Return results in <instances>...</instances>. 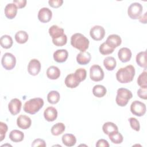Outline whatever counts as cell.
Here are the masks:
<instances>
[{
    "mask_svg": "<svg viewBox=\"0 0 147 147\" xmlns=\"http://www.w3.org/2000/svg\"><path fill=\"white\" fill-rule=\"evenodd\" d=\"M135 72V68L132 65L121 68L116 73L117 80L121 83H130L133 80Z\"/></svg>",
    "mask_w": 147,
    "mask_h": 147,
    "instance_id": "1",
    "label": "cell"
},
{
    "mask_svg": "<svg viewBox=\"0 0 147 147\" xmlns=\"http://www.w3.org/2000/svg\"><path fill=\"white\" fill-rule=\"evenodd\" d=\"M89 40L83 34L76 33L71 37V45L80 52L86 51L89 47Z\"/></svg>",
    "mask_w": 147,
    "mask_h": 147,
    "instance_id": "2",
    "label": "cell"
},
{
    "mask_svg": "<svg viewBox=\"0 0 147 147\" xmlns=\"http://www.w3.org/2000/svg\"><path fill=\"white\" fill-rule=\"evenodd\" d=\"M44 103V100L41 98L30 99L25 103L24 110L28 114H34L42 107Z\"/></svg>",
    "mask_w": 147,
    "mask_h": 147,
    "instance_id": "3",
    "label": "cell"
},
{
    "mask_svg": "<svg viewBox=\"0 0 147 147\" xmlns=\"http://www.w3.org/2000/svg\"><path fill=\"white\" fill-rule=\"evenodd\" d=\"M117 92L115 102L117 104L121 107L125 106L128 103L129 100L133 97L131 91L125 88H118Z\"/></svg>",
    "mask_w": 147,
    "mask_h": 147,
    "instance_id": "4",
    "label": "cell"
},
{
    "mask_svg": "<svg viewBox=\"0 0 147 147\" xmlns=\"http://www.w3.org/2000/svg\"><path fill=\"white\" fill-rule=\"evenodd\" d=\"M143 10L142 5L138 2H133L130 5L127 9V14L129 17L133 19H138L141 16Z\"/></svg>",
    "mask_w": 147,
    "mask_h": 147,
    "instance_id": "5",
    "label": "cell"
},
{
    "mask_svg": "<svg viewBox=\"0 0 147 147\" xmlns=\"http://www.w3.org/2000/svg\"><path fill=\"white\" fill-rule=\"evenodd\" d=\"M1 64L5 69L11 70L16 66V58L12 53L6 52L2 57Z\"/></svg>",
    "mask_w": 147,
    "mask_h": 147,
    "instance_id": "6",
    "label": "cell"
},
{
    "mask_svg": "<svg viewBox=\"0 0 147 147\" xmlns=\"http://www.w3.org/2000/svg\"><path fill=\"white\" fill-rule=\"evenodd\" d=\"M90 79L94 82H99L104 78V72L100 66L97 64L92 65L90 69Z\"/></svg>",
    "mask_w": 147,
    "mask_h": 147,
    "instance_id": "7",
    "label": "cell"
},
{
    "mask_svg": "<svg viewBox=\"0 0 147 147\" xmlns=\"http://www.w3.org/2000/svg\"><path fill=\"white\" fill-rule=\"evenodd\" d=\"M146 105L145 103L139 101L134 100L130 105V111L136 116H143L146 113Z\"/></svg>",
    "mask_w": 147,
    "mask_h": 147,
    "instance_id": "8",
    "label": "cell"
},
{
    "mask_svg": "<svg viewBox=\"0 0 147 147\" xmlns=\"http://www.w3.org/2000/svg\"><path fill=\"white\" fill-rule=\"evenodd\" d=\"M90 35L93 40L100 41L102 40L105 36V30L102 26L95 25L91 28Z\"/></svg>",
    "mask_w": 147,
    "mask_h": 147,
    "instance_id": "9",
    "label": "cell"
},
{
    "mask_svg": "<svg viewBox=\"0 0 147 147\" xmlns=\"http://www.w3.org/2000/svg\"><path fill=\"white\" fill-rule=\"evenodd\" d=\"M37 17L38 20L42 23L48 22L52 17V12L48 7H42L39 10Z\"/></svg>",
    "mask_w": 147,
    "mask_h": 147,
    "instance_id": "10",
    "label": "cell"
},
{
    "mask_svg": "<svg viewBox=\"0 0 147 147\" xmlns=\"http://www.w3.org/2000/svg\"><path fill=\"white\" fill-rule=\"evenodd\" d=\"M41 70V63L36 59H33L30 60L28 65V71L32 76L37 75Z\"/></svg>",
    "mask_w": 147,
    "mask_h": 147,
    "instance_id": "11",
    "label": "cell"
},
{
    "mask_svg": "<svg viewBox=\"0 0 147 147\" xmlns=\"http://www.w3.org/2000/svg\"><path fill=\"white\" fill-rule=\"evenodd\" d=\"M21 106V101L18 98H13L8 104V109L13 115H16L20 112Z\"/></svg>",
    "mask_w": 147,
    "mask_h": 147,
    "instance_id": "12",
    "label": "cell"
},
{
    "mask_svg": "<svg viewBox=\"0 0 147 147\" xmlns=\"http://www.w3.org/2000/svg\"><path fill=\"white\" fill-rule=\"evenodd\" d=\"M32 124V120L30 117L25 115H20L17 119V126L24 130L29 128Z\"/></svg>",
    "mask_w": 147,
    "mask_h": 147,
    "instance_id": "13",
    "label": "cell"
},
{
    "mask_svg": "<svg viewBox=\"0 0 147 147\" xmlns=\"http://www.w3.org/2000/svg\"><path fill=\"white\" fill-rule=\"evenodd\" d=\"M18 7L14 3H10L6 5L5 7V15L8 19H13L17 15Z\"/></svg>",
    "mask_w": 147,
    "mask_h": 147,
    "instance_id": "14",
    "label": "cell"
},
{
    "mask_svg": "<svg viewBox=\"0 0 147 147\" xmlns=\"http://www.w3.org/2000/svg\"><path fill=\"white\" fill-rule=\"evenodd\" d=\"M131 55L132 53L131 50L126 47L121 48L118 52V57L122 63H126L130 61Z\"/></svg>",
    "mask_w": 147,
    "mask_h": 147,
    "instance_id": "15",
    "label": "cell"
},
{
    "mask_svg": "<svg viewBox=\"0 0 147 147\" xmlns=\"http://www.w3.org/2000/svg\"><path fill=\"white\" fill-rule=\"evenodd\" d=\"M65 86L69 88H75L80 84V81L75 76V74H70L68 75L64 81Z\"/></svg>",
    "mask_w": 147,
    "mask_h": 147,
    "instance_id": "16",
    "label": "cell"
},
{
    "mask_svg": "<svg viewBox=\"0 0 147 147\" xmlns=\"http://www.w3.org/2000/svg\"><path fill=\"white\" fill-rule=\"evenodd\" d=\"M54 60L57 63L65 62L68 56V52L66 49H57L53 53Z\"/></svg>",
    "mask_w": 147,
    "mask_h": 147,
    "instance_id": "17",
    "label": "cell"
},
{
    "mask_svg": "<svg viewBox=\"0 0 147 147\" xmlns=\"http://www.w3.org/2000/svg\"><path fill=\"white\" fill-rule=\"evenodd\" d=\"M44 117L46 121L48 122H53L57 117V111L53 107H48L44 110Z\"/></svg>",
    "mask_w": 147,
    "mask_h": 147,
    "instance_id": "18",
    "label": "cell"
},
{
    "mask_svg": "<svg viewBox=\"0 0 147 147\" xmlns=\"http://www.w3.org/2000/svg\"><path fill=\"white\" fill-rule=\"evenodd\" d=\"M106 42L111 47L115 49L121 44L122 39L119 36L115 34H113L108 36Z\"/></svg>",
    "mask_w": 147,
    "mask_h": 147,
    "instance_id": "19",
    "label": "cell"
},
{
    "mask_svg": "<svg viewBox=\"0 0 147 147\" xmlns=\"http://www.w3.org/2000/svg\"><path fill=\"white\" fill-rule=\"evenodd\" d=\"M91 59V54L87 51L80 52L76 56V61L79 64L86 65L90 63Z\"/></svg>",
    "mask_w": 147,
    "mask_h": 147,
    "instance_id": "20",
    "label": "cell"
},
{
    "mask_svg": "<svg viewBox=\"0 0 147 147\" xmlns=\"http://www.w3.org/2000/svg\"><path fill=\"white\" fill-rule=\"evenodd\" d=\"M49 34L52 39H55L64 34V29L56 25L51 26L48 30Z\"/></svg>",
    "mask_w": 147,
    "mask_h": 147,
    "instance_id": "21",
    "label": "cell"
},
{
    "mask_svg": "<svg viewBox=\"0 0 147 147\" xmlns=\"http://www.w3.org/2000/svg\"><path fill=\"white\" fill-rule=\"evenodd\" d=\"M46 74L47 77L51 80H55L58 79L60 76V69L54 65L50 66L47 70Z\"/></svg>",
    "mask_w": 147,
    "mask_h": 147,
    "instance_id": "22",
    "label": "cell"
},
{
    "mask_svg": "<svg viewBox=\"0 0 147 147\" xmlns=\"http://www.w3.org/2000/svg\"><path fill=\"white\" fill-rule=\"evenodd\" d=\"M137 64L141 67L144 68L145 69L147 67L146 61V51H141L139 52L136 57Z\"/></svg>",
    "mask_w": 147,
    "mask_h": 147,
    "instance_id": "23",
    "label": "cell"
},
{
    "mask_svg": "<svg viewBox=\"0 0 147 147\" xmlns=\"http://www.w3.org/2000/svg\"><path fill=\"white\" fill-rule=\"evenodd\" d=\"M62 142L66 146H73L76 144V138L74 134L67 133L62 136Z\"/></svg>",
    "mask_w": 147,
    "mask_h": 147,
    "instance_id": "24",
    "label": "cell"
},
{
    "mask_svg": "<svg viewBox=\"0 0 147 147\" xmlns=\"http://www.w3.org/2000/svg\"><path fill=\"white\" fill-rule=\"evenodd\" d=\"M24 138V134L20 130H13L10 132L9 138L14 142H19L22 141Z\"/></svg>",
    "mask_w": 147,
    "mask_h": 147,
    "instance_id": "25",
    "label": "cell"
},
{
    "mask_svg": "<svg viewBox=\"0 0 147 147\" xmlns=\"http://www.w3.org/2000/svg\"><path fill=\"white\" fill-rule=\"evenodd\" d=\"M103 65L107 70L113 71L116 67L117 61L114 57L107 56L103 60Z\"/></svg>",
    "mask_w": 147,
    "mask_h": 147,
    "instance_id": "26",
    "label": "cell"
},
{
    "mask_svg": "<svg viewBox=\"0 0 147 147\" xmlns=\"http://www.w3.org/2000/svg\"><path fill=\"white\" fill-rule=\"evenodd\" d=\"M107 92L106 87L100 84H96L92 88L93 95L97 98L103 97Z\"/></svg>",
    "mask_w": 147,
    "mask_h": 147,
    "instance_id": "27",
    "label": "cell"
},
{
    "mask_svg": "<svg viewBox=\"0 0 147 147\" xmlns=\"http://www.w3.org/2000/svg\"><path fill=\"white\" fill-rule=\"evenodd\" d=\"M13 39L9 35L5 34L0 38V44L1 47L5 49H9L13 45Z\"/></svg>",
    "mask_w": 147,
    "mask_h": 147,
    "instance_id": "28",
    "label": "cell"
},
{
    "mask_svg": "<svg viewBox=\"0 0 147 147\" xmlns=\"http://www.w3.org/2000/svg\"><path fill=\"white\" fill-rule=\"evenodd\" d=\"M102 130L105 134L109 135L110 133L113 131H118V128L114 123L111 122H107L103 124L102 126Z\"/></svg>",
    "mask_w": 147,
    "mask_h": 147,
    "instance_id": "29",
    "label": "cell"
},
{
    "mask_svg": "<svg viewBox=\"0 0 147 147\" xmlns=\"http://www.w3.org/2000/svg\"><path fill=\"white\" fill-rule=\"evenodd\" d=\"M65 130V126L63 123L58 122L55 124L51 128V133L52 135L57 136L62 134Z\"/></svg>",
    "mask_w": 147,
    "mask_h": 147,
    "instance_id": "30",
    "label": "cell"
},
{
    "mask_svg": "<svg viewBox=\"0 0 147 147\" xmlns=\"http://www.w3.org/2000/svg\"><path fill=\"white\" fill-rule=\"evenodd\" d=\"M29 38L28 34L24 30L18 31L15 34V40L18 44H24Z\"/></svg>",
    "mask_w": 147,
    "mask_h": 147,
    "instance_id": "31",
    "label": "cell"
},
{
    "mask_svg": "<svg viewBox=\"0 0 147 147\" xmlns=\"http://www.w3.org/2000/svg\"><path fill=\"white\" fill-rule=\"evenodd\" d=\"M108 136L109 139L113 144H121L123 140V137L122 135L118 131V130L113 131L110 133Z\"/></svg>",
    "mask_w": 147,
    "mask_h": 147,
    "instance_id": "32",
    "label": "cell"
},
{
    "mask_svg": "<svg viewBox=\"0 0 147 147\" xmlns=\"http://www.w3.org/2000/svg\"><path fill=\"white\" fill-rule=\"evenodd\" d=\"M60 95L57 91H51L47 95V100L51 104H56L60 100Z\"/></svg>",
    "mask_w": 147,
    "mask_h": 147,
    "instance_id": "33",
    "label": "cell"
},
{
    "mask_svg": "<svg viewBox=\"0 0 147 147\" xmlns=\"http://www.w3.org/2000/svg\"><path fill=\"white\" fill-rule=\"evenodd\" d=\"M99 51L102 55H107L112 53L114 52V49L109 45L106 42H104L100 45Z\"/></svg>",
    "mask_w": 147,
    "mask_h": 147,
    "instance_id": "34",
    "label": "cell"
},
{
    "mask_svg": "<svg viewBox=\"0 0 147 147\" xmlns=\"http://www.w3.org/2000/svg\"><path fill=\"white\" fill-rule=\"evenodd\" d=\"M137 84L141 88H147V72L143 71L138 77Z\"/></svg>",
    "mask_w": 147,
    "mask_h": 147,
    "instance_id": "35",
    "label": "cell"
},
{
    "mask_svg": "<svg viewBox=\"0 0 147 147\" xmlns=\"http://www.w3.org/2000/svg\"><path fill=\"white\" fill-rule=\"evenodd\" d=\"M67 37L65 34H63L62 36L55 38L52 39L53 44L57 47H62L67 44Z\"/></svg>",
    "mask_w": 147,
    "mask_h": 147,
    "instance_id": "36",
    "label": "cell"
},
{
    "mask_svg": "<svg viewBox=\"0 0 147 147\" xmlns=\"http://www.w3.org/2000/svg\"><path fill=\"white\" fill-rule=\"evenodd\" d=\"M75 75L76 76V78L78 79V80L80 81V82L84 81L87 76V72L86 70L84 68H79L77 69L75 72Z\"/></svg>",
    "mask_w": 147,
    "mask_h": 147,
    "instance_id": "37",
    "label": "cell"
},
{
    "mask_svg": "<svg viewBox=\"0 0 147 147\" xmlns=\"http://www.w3.org/2000/svg\"><path fill=\"white\" fill-rule=\"evenodd\" d=\"M129 121L130 123V125L131 127L136 131H138L140 129V125L139 121L136 118L133 117H131L129 119Z\"/></svg>",
    "mask_w": 147,
    "mask_h": 147,
    "instance_id": "38",
    "label": "cell"
},
{
    "mask_svg": "<svg viewBox=\"0 0 147 147\" xmlns=\"http://www.w3.org/2000/svg\"><path fill=\"white\" fill-rule=\"evenodd\" d=\"M7 130V125L3 122H0V141H2L5 138Z\"/></svg>",
    "mask_w": 147,
    "mask_h": 147,
    "instance_id": "39",
    "label": "cell"
},
{
    "mask_svg": "<svg viewBox=\"0 0 147 147\" xmlns=\"http://www.w3.org/2000/svg\"><path fill=\"white\" fill-rule=\"evenodd\" d=\"M63 3V0H49L48 3L53 8H58L60 7Z\"/></svg>",
    "mask_w": 147,
    "mask_h": 147,
    "instance_id": "40",
    "label": "cell"
},
{
    "mask_svg": "<svg viewBox=\"0 0 147 147\" xmlns=\"http://www.w3.org/2000/svg\"><path fill=\"white\" fill-rule=\"evenodd\" d=\"M31 145H32V146H33V147H35V146H43V147H45V146H47L45 141L42 139H41V138L35 139L33 141Z\"/></svg>",
    "mask_w": 147,
    "mask_h": 147,
    "instance_id": "41",
    "label": "cell"
},
{
    "mask_svg": "<svg viewBox=\"0 0 147 147\" xmlns=\"http://www.w3.org/2000/svg\"><path fill=\"white\" fill-rule=\"evenodd\" d=\"M138 96L143 99H147V88H140L137 91Z\"/></svg>",
    "mask_w": 147,
    "mask_h": 147,
    "instance_id": "42",
    "label": "cell"
},
{
    "mask_svg": "<svg viewBox=\"0 0 147 147\" xmlns=\"http://www.w3.org/2000/svg\"><path fill=\"white\" fill-rule=\"evenodd\" d=\"M13 3L18 9H22L25 7L27 1L26 0H14Z\"/></svg>",
    "mask_w": 147,
    "mask_h": 147,
    "instance_id": "43",
    "label": "cell"
},
{
    "mask_svg": "<svg viewBox=\"0 0 147 147\" xmlns=\"http://www.w3.org/2000/svg\"><path fill=\"white\" fill-rule=\"evenodd\" d=\"M109 142L105 139H100L96 143V146L97 147H109Z\"/></svg>",
    "mask_w": 147,
    "mask_h": 147,
    "instance_id": "44",
    "label": "cell"
},
{
    "mask_svg": "<svg viewBox=\"0 0 147 147\" xmlns=\"http://www.w3.org/2000/svg\"><path fill=\"white\" fill-rule=\"evenodd\" d=\"M140 21L141 22L142 21V20H144V21H145V22L146 23V13H144V16H140V18H138Z\"/></svg>",
    "mask_w": 147,
    "mask_h": 147,
    "instance_id": "45",
    "label": "cell"
}]
</instances>
